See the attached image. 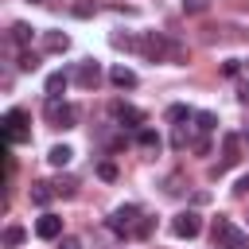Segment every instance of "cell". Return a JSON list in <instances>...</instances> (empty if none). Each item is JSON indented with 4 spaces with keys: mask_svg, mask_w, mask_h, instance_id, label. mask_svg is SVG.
Instances as JSON below:
<instances>
[{
    "mask_svg": "<svg viewBox=\"0 0 249 249\" xmlns=\"http://www.w3.org/2000/svg\"><path fill=\"white\" fill-rule=\"evenodd\" d=\"M210 237H214V245H218V249H241V245H245V233H241L230 218H214Z\"/></svg>",
    "mask_w": 249,
    "mask_h": 249,
    "instance_id": "1",
    "label": "cell"
},
{
    "mask_svg": "<svg viewBox=\"0 0 249 249\" xmlns=\"http://www.w3.org/2000/svg\"><path fill=\"white\" fill-rule=\"evenodd\" d=\"M43 117H47L54 128H74V121H78L74 105H66L62 97H47V105H43Z\"/></svg>",
    "mask_w": 249,
    "mask_h": 249,
    "instance_id": "2",
    "label": "cell"
},
{
    "mask_svg": "<svg viewBox=\"0 0 249 249\" xmlns=\"http://www.w3.org/2000/svg\"><path fill=\"white\" fill-rule=\"evenodd\" d=\"M140 218H144V214H140V206H132V202H128V206H117V210L109 214V230H113V233H121V237H128V233L136 230V222H140Z\"/></svg>",
    "mask_w": 249,
    "mask_h": 249,
    "instance_id": "3",
    "label": "cell"
},
{
    "mask_svg": "<svg viewBox=\"0 0 249 249\" xmlns=\"http://www.w3.org/2000/svg\"><path fill=\"white\" fill-rule=\"evenodd\" d=\"M109 113H113V121H117L121 128H136V132H140V128H144V121H148V117H144V109L124 105V101H113V105H109Z\"/></svg>",
    "mask_w": 249,
    "mask_h": 249,
    "instance_id": "4",
    "label": "cell"
},
{
    "mask_svg": "<svg viewBox=\"0 0 249 249\" xmlns=\"http://www.w3.org/2000/svg\"><path fill=\"white\" fill-rule=\"evenodd\" d=\"M171 47H175V43H167V39H163V35H156V31H148V35L140 39V54H144V58H152V62H163V58L171 54Z\"/></svg>",
    "mask_w": 249,
    "mask_h": 249,
    "instance_id": "5",
    "label": "cell"
},
{
    "mask_svg": "<svg viewBox=\"0 0 249 249\" xmlns=\"http://www.w3.org/2000/svg\"><path fill=\"white\" fill-rule=\"evenodd\" d=\"M171 233L191 241V237H198V233H202V218H198L195 210H183V214H175V218H171Z\"/></svg>",
    "mask_w": 249,
    "mask_h": 249,
    "instance_id": "6",
    "label": "cell"
},
{
    "mask_svg": "<svg viewBox=\"0 0 249 249\" xmlns=\"http://www.w3.org/2000/svg\"><path fill=\"white\" fill-rule=\"evenodd\" d=\"M35 237H43V241H58L62 237V218L58 214H39V222H35Z\"/></svg>",
    "mask_w": 249,
    "mask_h": 249,
    "instance_id": "7",
    "label": "cell"
},
{
    "mask_svg": "<svg viewBox=\"0 0 249 249\" xmlns=\"http://www.w3.org/2000/svg\"><path fill=\"white\" fill-rule=\"evenodd\" d=\"M74 82H78L82 89H97V82H101V66H97V62H82L78 74H74Z\"/></svg>",
    "mask_w": 249,
    "mask_h": 249,
    "instance_id": "8",
    "label": "cell"
},
{
    "mask_svg": "<svg viewBox=\"0 0 249 249\" xmlns=\"http://www.w3.org/2000/svg\"><path fill=\"white\" fill-rule=\"evenodd\" d=\"M43 47L51 54H62V51H70V35L66 31H43Z\"/></svg>",
    "mask_w": 249,
    "mask_h": 249,
    "instance_id": "9",
    "label": "cell"
},
{
    "mask_svg": "<svg viewBox=\"0 0 249 249\" xmlns=\"http://www.w3.org/2000/svg\"><path fill=\"white\" fill-rule=\"evenodd\" d=\"M109 82H113L117 89H132V86H136V70H128V66H113V70H109Z\"/></svg>",
    "mask_w": 249,
    "mask_h": 249,
    "instance_id": "10",
    "label": "cell"
},
{
    "mask_svg": "<svg viewBox=\"0 0 249 249\" xmlns=\"http://www.w3.org/2000/svg\"><path fill=\"white\" fill-rule=\"evenodd\" d=\"M31 39H35V27H31V23H12V43H16L19 51H27Z\"/></svg>",
    "mask_w": 249,
    "mask_h": 249,
    "instance_id": "11",
    "label": "cell"
},
{
    "mask_svg": "<svg viewBox=\"0 0 249 249\" xmlns=\"http://www.w3.org/2000/svg\"><path fill=\"white\" fill-rule=\"evenodd\" d=\"M70 86V74L66 70H54V74H47V97H62V89Z\"/></svg>",
    "mask_w": 249,
    "mask_h": 249,
    "instance_id": "12",
    "label": "cell"
},
{
    "mask_svg": "<svg viewBox=\"0 0 249 249\" xmlns=\"http://www.w3.org/2000/svg\"><path fill=\"white\" fill-rule=\"evenodd\" d=\"M237 148H241V140H237L233 132H226V136H222V152H226L222 167H230V163H237V160H241V156H237Z\"/></svg>",
    "mask_w": 249,
    "mask_h": 249,
    "instance_id": "13",
    "label": "cell"
},
{
    "mask_svg": "<svg viewBox=\"0 0 249 249\" xmlns=\"http://www.w3.org/2000/svg\"><path fill=\"white\" fill-rule=\"evenodd\" d=\"M47 160H51V167H66V163L74 160V148H70V144H54V148L47 152Z\"/></svg>",
    "mask_w": 249,
    "mask_h": 249,
    "instance_id": "14",
    "label": "cell"
},
{
    "mask_svg": "<svg viewBox=\"0 0 249 249\" xmlns=\"http://www.w3.org/2000/svg\"><path fill=\"white\" fill-rule=\"evenodd\" d=\"M54 195H58L54 183H31V202H35V206H47Z\"/></svg>",
    "mask_w": 249,
    "mask_h": 249,
    "instance_id": "15",
    "label": "cell"
},
{
    "mask_svg": "<svg viewBox=\"0 0 249 249\" xmlns=\"http://www.w3.org/2000/svg\"><path fill=\"white\" fill-rule=\"evenodd\" d=\"M167 121H171V124H183V121H195V109L179 101V105H171V109H167Z\"/></svg>",
    "mask_w": 249,
    "mask_h": 249,
    "instance_id": "16",
    "label": "cell"
},
{
    "mask_svg": "<svg viewBox=\"0 0 249 249\" xmlns=\"http://www.w3.org/2000/svg\"><path fill=\"white\" fill-rule=\"evenodd\" d=\"M16 66H19L23 74H31V70H39V54H35V51L27 47V51H19V62H16Z\"/></svg>",
    "mask_w": 249,
    "mask_h": 249,
    "instance_id": "17",
    "label": "cell"
},
{
    "mask_svg": "<svg viewBox=\"0 0 249 249\" xmlns=\"http://www.w3.org/2000/svg\"><path fill=\"white\" fill-rule=\"evenodd\" d=\"M195 128H198V132H214V128H218V117H214V113H206V109H202V113H195Z\"/></svg>",
    "mask_w": 249,
    "mask_h": 249,
    "instance_id": "18",
    "label": "cell"
},
{
    "mask_svg": "<svg viewBox=\"0 0 249 249\" xmlns=\"http://www.w3.org/2000/svg\"><path fill=\"white\" fill-rule=\"evenodd\" d=\"M136 144H140V148H160V132H156V128H140V132H136Z\"/></svg>",
    "mask_w": 249,
    "mask_h": 249,
    "instance_id": "19",
    "label": "cell"
},
{
    "mask_svg": "<svg viewBox=\"0 0 249 249\" xmlns=\"http://www.w3.org/2000/svg\"><path fill=\"white\" fill-rule=\"evenodd\" d=\"M23 237H27V233H23V226H8V230H4V245H8V249L23 245Z\"/></svg>",
    "mask_w": 249,
    "mask_h": 249,
    "instance_id": "20",
    "label": "cell"
},
{
    "mask_svg": "<svg viewBox=\"0 0 249 249\" xmlns=\"http://www.w3.org/2000/svg\"><path fill=\"white\" fill-rule=\"evenodd\" d=\"M187 144H195V140H191V132H187L183 124H175V132H171V148H187Z\"/></svg>",
    "mask_w": 249,
    "mask_h": 249,
    "instance_id": "21",
    "label": "cell"
},
{
    "mask_svg": "<svg viewBox=\"0 0 249 249\" xmlns=\"http://www.w3.org/2000/svg\"><path fill=\"white\" fill-rule=\"evenodd\" d=\"M109 43H113L117 51H132V47H136V39H132V35H121V31H117V35H109Z\"/></svg>",
    "mask_w": 249,
    "mask_h": 249,
    "instance_id": "22",
    "label": "cell"
},
{
    "mask_svg": "<svg viewBox=\"0 0 249 249\" xmlns=\"http://www.w3.org/2000/svg\"><path fill=\"white\" fill-rule=\"evenodd\" d=\"M97 175H101L105 183H113V179H117V163H113V160H101V163H97Z\"/></svg>",
    "mask_w": 249,
    "mask_h": 249,
    "instance_id": "23",
    "label": "cell"
},
{
    "mask_svg": "<svg viewBox=\"0 0 249 249\" xmlns=\"http://www.w3.org/2000/svg\"><path fill=\"white\" fill-rule=\"evenodd\" d=\"M206 8H210V0H183V12L187 16H202Z\"/></svg>",
    "mask_w": 249,
    "mask_h": 249,
    "instance_id": "24",
    "label": "cell"
},
{
    "mask_svg": "<svg viewBox=\"0 0 249 249\" xmlns=\"http://www.w3.org/2000/svg\"><path fill=\"white\" fill-rule=\"evenodd\" d=\"M152 230H156V222H152V218H140V222H136V230H132V237H148Z\"/></svg>",
    "mask_w": 249,
    "mask_h": 249,
    "instance_id": "25",
    "label": "cell"
},
{
    "mask_svg": "<svg viewBox=\"0 0 249 249\" xmlns=\"http://www.w3.org/2000/svg\"><path fill=\"white\" fill-rule=\"evenodd\" d=\"M93 12H97V4H86V0H82V4H74V16H78V19H89Z\"/></svg>",
    "mask_w": 249,
    "mask_h": 249,
    "instance_id": "26",
    "label": "cell"
},
{
    "mask_svg": "<svg viewBox=\"0 0 249 249\" xmlns=\"http://www.w3.org/2000/svg\"><path fill=\"white\" fill-rule=\"evenodd\" d=\"M74 187H78V183H74V179H70V175H66V179H58V183H54V191H58V195H66V198H70V195H74Z\"/></svg>",
    "mask_w": 249,
    "mask_h": 249,
    "instance_id": "27",
    "label": "cell"
},
{
    "mask_svg": "<svg viewBox=\"0 0 249 249\" xmlns=\"http://www.w3.org/2000/svg\"><path fill=\"white\" fill-rule=\"evenodd\" d=\"M191 148H195V156H210V140H206V136H198Z\"/></svg>",
    "mask_w": 249,
    "mask_h": 249,
    "instance_id": "28",
    "label": "cell"
},
{
    "mask_svg": "<svg viewBox=\"0 0 249 249\" xmlns=\"http://www.w3.org/2000/svg\"><path fill=\"white\" fill-rule=\"evenodd\" d=\"M58 249H82V241L70 237V233H62V237H58Z\"/></svg>",
    "mask_w": 249,
    "mask_h": 249,
    "instance_id": "29",
    "label": "cell"
},
{
    "mask_svg": "<svg viewBox=\"0 0 249 249\" xmlns=\"http://www.w3.org/2000/svg\"><path fill=\"white\" fill-rule=\"evenodd\" d=\"M237 70H241V66H237V58H230V62H222V74H226V78H237Z\"/></svg>",
    "mask_w": 249,
    "mask_h": 249,
    "instance_id": "30",
    "label": "cell"
},
{
    "mask_svg": "<svg viewBox=\"0 0 249 249\" xmlns=\"http://www.w3.org/2000/svg\"><path fill=\"white\" fill-rule=\"evenodd\" d=\"M233 195H237V198H245V195H249V175H241V179H237V187H233Z\"/></svg>",
    "mask_w": 249,
    "mask_h": 249,
    "instance_id": "31",
    "label": "cell"
},
{
    "mask_svg": "<svg viewBox=\"0 0 249 249\" xmlns=\"http://www.w3.org/2000/svg\"><path fill=\"white\" fill-rule=\"evenodd\" d=\"M237 101H241V105H249V82H241V86H237Z\"/></svg>",
    "mask_w": 249,
    "mask_h": 249,
    "instance_id": "32",
    "label": "cell"
},
{
    "mask_svg": "<svg viewBox=\"0 0 249 249\" xmlns=\"http://www.w3.org/2000/svg\"><path fill=\"white\" fill-rule=\"evenodd\" d=\"M31 4H43V0H31Z\"/></svg>",
    "mask_w": 249,
    "mask_h": 249,
    "instance_id": "33",
    "label": "cell"
}]
</instances>
